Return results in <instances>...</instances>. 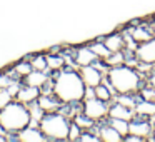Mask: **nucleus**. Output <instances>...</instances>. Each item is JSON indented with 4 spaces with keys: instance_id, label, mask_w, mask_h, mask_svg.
Segmentation results:
<instances>
[{
    "instance_id": "f257e3e1",
    "label": "nucleus",
    "mask_w": 155,
    "mask_h": 142,
    "mask_svg": "<svg viewBox=\"0 0 155 142\" xmlns=\"http://www.w3.org/2000/svg\"><path fill=\"white\" fill-rule=\"evenodd\" d=\"M52 75V92L62 104H80L87 94V85L82 80L77 67H65Z\"/></svg>"
},
{
    "instance_id": "f03ea898",
    "label": "nucleus",
    "mask_w": 155,
    "mask_h": 142,
    "mask_svg": "<svg viewBox=\"0 0 155 142\" xmlns=\"http://www.w3.org/2000/svg\"><path fill=\"white\" fill-rule=\"evenodd\" d=\"M105 80L110 84L117 95L120 94H138L147 85V77L137 70V67L128 64L114 65L108 69Z\"/></svg>"
},
{
    "instance_id": "7ed1b4c3",
    "label": "nucleus",
    "mask_w": 155,
    "mask_h": 142,
    "mask_svg": "<svg viewBox=\"0 0 155 142\" xmlns=\"http://www.w3.org/2000/svg\"><path fill=\"white\" fill-rule=\"evenodd\" d=\"M30 124L32 114L28 105L12 99L7 105L0 109V130L7 135L8 140H14L15 135Z\"/></svg>"
},
{
    "instance_id": "20e7f679",
    "label": "nucleus",
    "mask_w": 155,
    "mask_h": 142,
    "mask_svg": "<svg viewBox=\"0 0 155 142\" xmlns=\"http://www.w3.org/2000/svg\"><path fill=\"white\" fill-rule=\"evenodd\" d=\"M72 119H68L65 114L58 112H47L37 122L38 129L44 132L47 140L50 142H64L68 140V130H70Z\"/></svg>"
},
{
    "instance_id": "39448f33",
    "label": "nucleus",
    "mask_w": 155,
    "mask_h": 142,
    "mask_svg": "<svg viewBox=\"0 0 155 142\" xmlns=\"http://www.w3.org/2000/svg\"><path fill=\"white\" fill-rule=\"evenodd\" d=\"M108 109H110V102H104L95 95L94 97H85L82 100V112L97 124L108 119Z\"/></svg>"
},
{
    "instance_id": "423d86ee",
    "label": "nucleus",
    "mask_w": 155,
    "mask_h": 142,
    "mask_svg": "<svg viewBox=\"0 0 155 142\" xmlns=\"http://www.w3.org/2000/svg\"><path fill=\"white\" fill-rule=\"evenodd\" d=\"M128 134L140 135L143 140H153V124L148 117H140L135 114L128 125Z\"/></svg>"
},
{
    "instance_id": "0eeeda50",
    "label": "nucleus",
    "mask_w": 155,
    "mask_h": 142,
    "mask_svg": "<svg viewBox=\"0 0 155 142\" xmlns=\"http://www.w3.org/2000/svg\"><path fill=\"white\" fill-rule=\"evenodd\" d=\"M78 72H80V77L85 82V85L90 89L97 87L98 84H102L105 80V74L98 67H95L94 64L85 65V67H78Z\"/></svg>"
},
{
    "instance_id": "6e6552de",
    "label": "nucleus",
    "mask_w": 155,
    "mask_h": 142,
    "mask_svg": "<svg viewBox=\"0 0 155 142\" xmlns=\"http://www.w3.org/2000/svg\"><path fill=\"white\" fill-rule=\"evenodd\" d=\"M72 52V57H74V64L75 67H85V65H92L98 60V57L95 55V52L90 49V45H82V47L74 49Z\"/></svg>"
},
{
    "instance_id": "1a4fd4ad",
    "label": "nucleus",
    "mask_w": 155,
    "mask_h": 142,
    "mask_svg": "<svg viewBox=\"0 0 155 142\" xmlns=\"http://www.w3.org/2000/svg\"><path fill=\"white\" fill-rule=\"evenodd\" d=\"M94 130L97 132V135L100 137V140H104V142H122L124 140V137L118 134V130L108 120L98 122V124L94 127Z\"/></svg>"
},
{
    "instance_id": "9d476101",
    "label": "nucleus",
    "mask_w": 155,
    "mask_h": 142,
    "mask_svg": "<svg viewBox=\"0 0 155 142\" xmlns=\"http://www.w3.org/2000/svg\"><path fill=\"white\" fill-rule=\"evenodd\" d=\"M40 94H42V90L38 87H34V85H28V84H24V82H22L14 99L18 102H22V104H25V105H30V104H35V102H37V99L40 97Z\"/></svg>"
},
{
    "instance_id": "9b49d317",
    "label": "nucleus",
    "mask_w": 155,
    "mask_h": 142,
    "mask_svg": "<svg viewBox=\"0 0 155 142\" xmlns=\"http://www.w3.org/2000/svg\"><path fill=\"white\" fill-rule=\"evenodd\" d=\"M135 55L140 62H147V64L155 65V35L147 42H142L135 49Z\"/></svg>"
},
{
    "instance_id": "f8f14e48",
    "label": "nucleus",
    "mask_w": 155,
    "mask_h": 142,
    "mask_svg": "<svg viewBox=\"0 0 155 142\" xmlns=\"http://www.w3.org/2000/svg\"><path fill=\"white\" fill-rule=\"evenodd\" d=\"M14 140H18V142H44L47 140V137L44 135V132L38 129L37 124H30L20 130L17 135L14 137Z\"/></svg>"
},
{
    "instance_id": "ddd939ff",
    "label": "nucleus",
    "mask_w": 155,
    "mask_h": 142,
    "mask_svg": "<svg viewBox=\"0 0 155 142\" xmlns=\"http://www.w3.org/2000/svg\"><path fill=\"white\" fill-rule=\"evenodd\" d=\"M50 80H52L50 72L35 70V69L27 75V77L22 79V82H24V84H28V85H34V87H38L40 90H42L44 87H47V85L50 84Z\"/></svg>"
},
{
    "instance_id": "4468645a",
    "label": "nucleus",
    "mask_w": 155,
    "mask_h": 142,
    "mask_svg": "<svg viewBox=\"0 0 155 142\" xmlns=\"http://www.w3.org/2000/svg\"><path fill=\"white\" fill-rule=\"evenodd\" d=\"M108 117L114 119H124V120H132L135 117V110L130 107H125L120 102L114 100L110 104V109H108Z\"/></svg>"
},
{
    "instance_id": "2eb2a0df",
    "label": "nucleus",
    "mask_w": 155,
    "mask_h": 142,
    "mask_svg": "<svg viewBox=\"0 0 155 142\" xmlns=\"http://www.w3.org/2000/svg\"><path fill=\"white\" fill-rule=\"evenodd\" d=\"M104 44L107 45V49L114 54V52H122L125 50V37L124 34H118V32H114V34L107 35V37H102Z\"/></svg>"
},
{
    "instance_id": "dca6fc26",
    "label": "nucleus",
    "mask_w": 155,
    "mask_h": 142,
    "mask_svg": "<svg viewBox=\"0 0 155 142\" xmlns=\"http://www.w3.org/2000/svg\"><path fill=\"white\" fill-rule=\"evenodd\" d=\"M32 70H34V67H32L30 60L25 57V59H22V60H18L17 64H14V67H10V72H8V70H5V72L10 74L14 79H20V80H22V79L27 77Z\"/></svg>"
},
{
    "instance_id": "f3484780",
    "label": "nucleus",
    "mask_w": 155,
    "mask_h": 142,
    "mask_svg": "<svg viewBox=\"0 0 155 142\" xmlns=\"http://www.w3.org/2000/svg\"><path fill=\"white\" fill-rule=\"evenodd\" d=\"M94 95L97 99H100V100H104V102H112L117 94H115L114 89L110 87V84H108L107 80H104L102 84H98L97 87H94Z\"/></svg>"
},
{
    "instance_id": "a211bd4d",
    "label": "nucleus",
    "mask_w": 155,
    "mask_h": 142,
    "mask_svg": "<svg viewBox=\"0 0 155 142\" xmlns=\"http://www.w3.org/2000/svg\"><path fill=\"white\" fill-rule=\"evenodd\" d=\"M47 67L50 74H55L67 67V60L62 54H47Z\"/></svg>"
},
{
    "instance_id": "6ab92c4d",
    "label": "nucleus",
    "mask_w": 155,
    "mask_h": 142,
    "mask_svg": "<svg viewBox=\"0 0 155 142\" xmlns=\"http://www.w3.org/2000/svg\"><path fill=\"white\" fill-rule=\"evenodd\" d=\"M128 34L132 35V39H134L137 44H142V42H147V40H150L152 37H153V30H152L150 27H134V29H130L128 30Z\"/></svg>"
},
{
    "instance_id": "aec40b11",
    "label": "nucleus",
    "mask_w": 155,
    "mask_h": 142,
    "mask_svg": "<svg viewBox=\"0 0 155 142\" xmlns=\"http://www.w3.org/2000/svg\"><path fill=\"white\" fill-rule=\"evenodd\" d=\"M135 114L140 115V117H148L150 119L152 115L155 114V102L140 99L138 104H137V107H135Z\"/></svg>"
},
{
    "instance_id": "412c9836",
    "label": "nucleus",
    "mask_w": 155,
    "mask_h": 142,
    "mask_svg": "<svg viewBox=\"0 0 155 142\" xmlns=\"http://www.w3.org/2000/svg\"><path fill=\"white\" fill-rule=\"evenodd\" d=\"M72 120H74L75 124H77L78 127L82 129V130H90V129H94L95 125H97V122H95V120H92L90 117H87V115H85L82 110L78 112V114L75 115V117L72 119Z\"/></svg>"
},
{
    "instance_id": "4be33fe9",
    "label": "nucleus",
    "mask_w": 155,
    "mask_h": 142,
    "mask_svg": "<svg viewBox=\"0 0 155 142\" xmlns=\"http://www.w3.org/2000/svg\"><path fill=\"white\" fill-rule=\"evenodd\" d=\"M90 49L95 52V55H97V57L100 59V60H107V59L110 57V54H112V52L107 49V45L104 44V40H102V39L95 40L94 44L90 45Z\"/></svg>"
},
{
    "instance_id": "5701e85b",
    "label": "nucleus",
    "mask_w": 155,
    "mask_h": 142,
    "mask_svg": "<svg viewBox=\"0 0 155 142\" xmlns=\"http://www.w3.org/2000/svg\"><path fill=\"white\" fill-rule=\"evenodd\" d=\"M30 60L32 67L35 70H45L48 72V67H47V54H34L30 57H27Z\"/></svg>"
},
{
    "instance_id": "b1692460",
    "label": "nucleus",
    "mask_w": 155,
    "mask_h": 142,
    "mask_svg": "<svg viewBox=\"0 0 155 142\" xmlns=\"http://www.w3.org/2000/svg\"><path fill=\"white\" fill-rule=\"evenodd\" d=\"M107 120L110 122V124L114 125L115 129H117L118 134H120L122 137H125V135L128 134V125H130V120H124V119H114V117H108Z\"/></svg>"
},
{
    "instance_id": "393cba45",
    "label": "nucleus",
    "mask_w": 155,
    "mask_h": 142,
    "mask_svg": "<svg viewBox=\"0 0 155 142\" xmlns=\"http://www.w3.org/2000/svg\"><path fill=\"white\" fill-rule=\"evenodd\" d=\"M138 94H140V97H142V99H145V100H152V102H155V89L152 87V85H148V84H147L140 92H138Z\"/></svg>"
},
{
    "instance_id": "a878e982",
    "label": "nucleus",
    "mask_w": 155,
    "mask_h": 142,
    "mask_svg": "<svg viewBox=\"0 0 155 142\" xmlns=\"http://www.w3.org/2000/svg\"><path fill=\"white\" fill-rule=\"evenodd\" d=\"M80 134H82V129L72 120L70 124V130H68V140H78L80 139Z\"/></svg>"
},
{
    "instance_id": "bb28decb",
    "label": "nucleus",
    "mask_w": 155,
    "mask_h": 142,
    "mask_svg": "<svg viewBox=\"0 0 155 142\" xmlns=\"http://www.w3.org/2000/svg\"><path fill=\"white\" fill-rule=\"evenodd\" d=\"M124 142H145L140 135H135V134H127L124 137Z\"/></svg>"
},
{
    "instance_id": "cd10ccee",
    "label": "nucleus",
    "mask_w": 155,
    "mask_h": 142,
    "mask_svg": "<svg viewBox=\"0 0 155 142\" xmlns=\"http://www.w3.org/2000/svg\"><path fill=\"white\" fill-rule=\"evenodd\" d=\"M150 120H152V124L155 125V114H153V115H152V117H150Z\"/></svg>"
},
{
    "instance_id": "c85d7f7f",
    "label": "nucleus",
    "mask_w": 155,
    "mask_h": 142,
    "mask_svg": "<svg viewBox=\"0 0 155 142\" xmlns=\"http://www.w3.org/2000/svg\"><path fill=\"white\" fill-rule=\"evenodd\" d=\"M153 140H155V125H153Z\"/></svg>"
}]
</instances>
